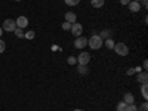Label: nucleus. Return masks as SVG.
I'll return each instance as SVG.
<instances>
[{
    "mask_svg": "<svg viewBox=\"0 0 148 111\" xmlns=\"http://www.w3.org/2000/svg\"><path fill=\"white\" fill-rule=\"evenodd\" d=\"M104 45H105V47H107V49H113V47H114V45H116V43H114V42H113V39H107V40H105V43H104Z\"/></svg>",
    "mask_w": 148,
    "mask_h": 111,
    "instance_id": "nucleus-14",
    "label": "nucleus"
},
{
    "mask_svg": "<svg viewBox=\"0 0 148 111\" xmlns=\"http://www.w3.org/2000/svg\"><path fill=\"white\" fill-rule=\"evenodd\" d=\"M141 95L144 96V99H148V84L147 83H142L141 86Z\"/></svg>",
    "mask_w": 148,
    "mask_h": 111,
    "instance_id": "nucleus-12",
    "label": "nucleus"
},
{
    "mask_svg": "<svg viewBox=\"0 0 148 111\" xmlns=\"http://www.w3.org/2000/svg\"><path fill=\"white\" fill-rule=\"evenodd\" d=\"M136 80H138L141 84H142V83H147V80H148V74H147V71H141V73H138Z\"/></svg>",
    "mask_w": 148,
    "mask_h": 111,
    "instance_id": "nucleus-10",
    "label": "nucleus"
},
{
    "mask_svg": "<svg viewBox=\"0 0 148 111\" xmlns=\"http://www.w3.org/2000/svg\"><path fill=\"white\" fill-rule=\"evenodd\" d=\"M62 30H64V31H68V30H71V24L65 21V22L62 24Z\"/></svg>",
    "mask_w": 148,
    "mask_h": 111,
    "instance_id": "nucleus-23",
    "label": "nucleus"
},
{
    "mask_svg": "<svg viewBox=\"0 0 148 111\" xmlns=\"http://www.w3.org/2000/svg\"><path fill=\"white\" fill-rule=\"evenodd\" d=\"M133 2H139V3H141V0H133Z\"/></svg>",
    "mask_w": 148,
    "mask_h": 111,
    "instance_id": "nucleus-32",
    "label": "nucleus"
},
{
    "mask_svg": "<svg viewBox=\"0 0 148 111\" xmlns=\"http://www.w3.org/2000/svg\"><path fill=\"white\" fill-rule=\"evenodd\" d=\"M79 73H80V74H88V67H86V65H80Z\"/></svg>",
    "mask_w": 148,
    "mask_h": 111,
    "instance_id": "nucleus-24",
    "label": "nucleus"
},
{
    "mask_svg": "<svg viewBox=\"0 0 148 111\" xmlns=\"http://www.w3.org/2000/svg\"><path fill=\"white\" fill-rule=\"evenodd\" d=\"M104 45V40L101 39L99 36H90V39H88V46L92 49V51H98V49H101V46Z\"/></svg>",
    "mask_w": 148,
    "mask_h": 111,
    "instance_id": "nucleus-1",
    "label": "nucleus"
},
{
    "mask_svg": "<svg viewBox=\"0 0 148 111\" xmlns=\"http://www.w3.org/2000/svg\"><path fill=\"white\" fill-rule=\"evenodd\" d=\"M14 33H15L16 37H19V39H24V31H22V28H18V27H16Z\"/></svg>",
    "mask_w": 148,
    "mask_h": 111,
    "instance_id": "nucleus-17",
    "label": "nucleus"
},
{
    "mask_svg": "<svg viewBox=\"0 0 148 111\" xmlns=\"http://www.w3.org/2000/svg\"><path fill=\"white\" fill-rule=\"evenodd\" d=\"M99 37H101V39H110V31H108V30H104V31L99 34Z\"/></svg>",
    "mask_w": 148,
    "mask_h": 111,
    "instance_id": "nucleus-21",
    "label": "nucleus"
},
{
    "mask_svg": "<svg viewBox=\"0 0 148 111\" xmlns=\"http://www.w3.org/2000/svg\"><path fill=\"white\" fill-rule=\"evenodd\" d=\"M5 49H6V43H5L2 39H0V53H3Z\"/></svg>",
    "mask_w": 148,
    "mask_h": 111,
    "instance_id": "nucleus-25",
    "label": "nucleus"
},
{
    "mask_svg": "<svg viewBox=\"0 0 148 111\" xmlns=\"http://www.w3.org/2000/svg\"><path fill=\"white\" fill-rule=\"evenodd\" d=\"M74 111H83V110H80V108H77V110H74Z\"/></svg>",
    "mask_w": 148,
    "mask_h": 111,
    "instance_id": "nucleus-31",
    "label": "nucleus"
},
{
    "mask_svg": "<svg viewBox=\"0 0 148 111\" xmlns=\"http://www.w3.org/2000/svg\"><path fill=\"white\" fill-rule=\"evenodd\" d=\"M15 24H16V27L18 28H25L27 25H28V19H27V16H18L16 19H15Z\"/></svg>",
    "mask_w": 148,
    "mask_h": 111,
    "instance_id": "nucleus-7",
    "label": "nucleus"
},
{
    "mask_svg": "<svg viewBox=\"0 0 148 111\" xmlns=\"http://www.w3.org/2000/svg\"><path fill=\"white\" fill-rule=\"evenodd\" d=\"M67 62H68L70 65H76V64H77V58H76V56H68Z\"/></svg>",
    "mask_w": 148,
    "mask_h": 111,
    "instance_id": "nucleus-19",
    "label": "nucleus"
},
{
    "mask_svg": "<svg viewBox=\"0 0 148 111\" xmlns=\"http://www.w3.org/2000/svg\"><path fill=\"white\" fill-rule=\"evenodd\" d=\"M2 34H3V28L0 27V37H2Z\"/></svg>",
    "mask_w": 148,
    "mask_h": 111,
    "instance_id": "nucleus-30",
    "label": "nucleus"
},
{
    "mask_svg": "<svg viewBox=\"0 0 148 111\" xmlns=\"http://www.w3.org/2000/svg\"><path fill=\"white\" fill-rule=\"evenodd\" d=\"M3 31H8V33H14L15 28H16V24L14 19H5L3 21V25H2Z\"/></svg>",
    "mask_w": 148,
    "mask_h": 111,
    "instance_id": "nucleus-3",
    "label": "nucleus"
},
{
    "mask_svg": "<svg viewBox=\"0 0 148 111\" xmlns=\"http://www.w3.org/2000/svg\"><path fill=\"white\" fill-rule=\"evenodd\" d=\"M34 36H36V33H34V31H28V33H24V37H25V39H28V40L34 39Z\"/></svg>",
    "mask_w": 148,
    "mask_h": 111,
    "instance_id": "nucleus-20",
    "label": "nucleus"
},
{
    "mask_svg": "<svg viewBox=\"0 0 148 111\" xmlns=\"http://www.w3.org/2000/svg\"><path fill=\"white\" fill-rule=\"evenodd\" d=\"M126 105H127L126 102L120 101V102L117 104V108H116V110H117V111H125V110H126Z\"/></svg>",
    "mask_w": 148,
    "mask_h": 111,
    "instance_id": "nucleus-15",
    "label": "nucleus"
},
{
    "mask_svg": "<svg viewBox=\"0 0 148 111\" xmlns=\"http://www.w3.org/2000/svg\"><path fill=\"white\" fill-rule=\"evenodd\" d=\"M130 2H132V0H120V3H121L123 6H127Z\"/></svg>",
    "mask_w": 148,
    "mask_h": 111,
    "instance_id": "nucleus-27",
    "label": "nucleus"
},
{
    "mask_svg": "<svg viewBox=\"0 0 148 111\" xmlns=\"http://www.w3.org/2000/svg\"><path fill=\"white\" fill-rule=\"evenodd\" d=\"M113 49L116 51V53H117L119 56H126V55L129 53V47H127V45H125V43H116Z\"/></svg>",
    "mask_w": 148,
    "mask_h": 111,
    "instance_id": "nucleus-2",
    "label": "nucleus"
},
{
    "mask_svg": "<svg viewBox=\"0 0 148 111\" xmlns=\"http://www.w3.org/2000/svg\"><path fill=\"white\" fill-rule=\"evenodd\" d=\"M70 31L76 37H80L82 33H83V25H82V24H79V22H74V24H71V30Z\"/></svg>",
    "mask_w": 148,
    "mask_h": 111,
    "instance_id": "nucleus-6",
    "label": "nucleus"
},
{
    "mask_svg": "<svg viewBox=\"0 0 148 111\" xmlns=\"http://www.w3.org/2000/svg\"><path fill=\"white\" fill-rule=\"evenodd\" d=\"M65 21L70 22V24L77 22V15L74 14V12H67V14H65Z\"/></svg>",
    "mask_w": 148,
    "mask_h": 111,
    "instance_id": "nucleus-9",
    "label": "nucleus"
},
{
    "mask_svg": "<svg viewBox=\"0 0 148 111\" xmlns=\"http://www.w3.org/2000/svg\"><path fill=\"white\" fill-rule=\"evenodd\" d=\"M65 2V5H68V6H77L79 3H80V0H64Z\"/></svg>",
    "mask_w": 148,
    "mask_h": 111,
    "instance_id": "nucleus-16",
    "label": "nucleus"
},
{
    "mask_svg": "<svg viewBox=\"0 0 148 111\" xmlns=\"http://www.w3.org/2000/svg\"><path fill=\"white\" fill-rule=\"evenodd\" d=\"M84 46H88V39L83 37V36L76 37V40H74V47L76 49H83Z\"/></svg>",
    "mask_w": 148,
    "mask_h": 111,
    "instance_id": "nucleus-5",
    "label": "nucleus"
},
{
    "mask_svg": "<svg viewBox=\"0 0 148 111\" xmlns=\"http://www.w3.org/2000/svg\"><path fill=\"white\" fill-rule=\"evenodd\" d=\"M90 3H92V6L93 8H102L104 6V3H105V0H90Z\"/></svg>",
    "mask_w": 148,
    "mask_h": 111,
    "instance_id": "nucleus-13",
    "label": "nucleus"
},
{
    "mask_svg": "<svg viewBox=\"0 0 148 111\" xmlns=\"http://www.w3.org/2000/svg\"><path fill=\"white\" fill-rule=\"evenodd\" d=\"M77 62L80 65H88L90 62V55L88 52H82L79 56H77Z\"/></svg>",
    "mask_w": 148,
    "mask_h": 111,
    "instance_id": "nucleus-4",
    "label": "nucleus"
},
{
    "mask_svg": "<svg viewBox=\"0 0 148 111\" xmlns=\"http://www.w3.org/2000/svg\"><path fill=\"white\" fill-rule=\"evenodd\" d=\"M133 68H135V73H141V71H142L141 67H133Z\"/></svg>",
    "mask_w": 148,
    "mask_h": 111,
    "instance_id": "nucleus-28",
    "label": "nucleus"
},
{
    "mask_svg": "<svg viewBox=\"0 0 148 111\" xmlns=\"http://www.w3.org/2000/svg\"><path fill=\"white\" fill-rule=\"evenodd\" d=\"M125 111H138V107L135 105V104H127Z\"/></svg>",
    "mask_w": 148,
    "mask_h": 111,
    "instance_id": "nucleus-18",
    "label": "nucleus"
},
{
    "mask_svg": "<svg viewBox=\"0 0 148 111\" xmlns=\"http://www.w3.org/2000/svg\"><path fill=\"white\" fill-rule=\"evenodd\" d=\"M126 74H127V76H133V74H135V68H129L126 71Z\"/></svg>",
    "mask_w": 148,
    "mask_h": 111,
    "instance_id": "nucleus-26",
    "label": "nucleus"
},
{
    "mask_svg": "<svg viewBox=\"0 0 148 111\" xmlns=\"http://www.w3.org/2000/svg\"><path fill=\"white\" fill-rule=\"evenodd\" d=\"M127 8H129L130 12H139L141 10V3L139 2H133V0H132V2L127 5Z\"/></svg>",
    "mask_w": 148,
    "mask_h": 111,
    "instance_id": "nucleus-8",
    "label": "nucleus"
},
{
    "mask_svg": "<svg viewBox=\"0 0 148 111\" xmlns=\"http://www.w3.org/2000/svg\"><path fill=\"white\" fill-rule=\"evenodd\" d=\"M142 67H144V68H147V67H148V61H144V64H142Z\"/></svg>",
    "mask_w": 148,
    "mask_h": 111,
    "instance_id": "nucleus-29",
    "label": "nucleus"
},
{
    "mask_svg": "<svg viewBox=\"0 0 148 111\" xmlns=\"http://www.w3.org/2000/svg\"><path fill=\"white\" fill-rule=\"evenodd\" d=\"M138 111H148V102L145 101V102H142L141 104V107L138 108Z\"/></svg>",
    "mask_w": 148,
    "mask_h": 111,
    "instance_id": "nucleus-22",
    "label": "nucleus"
},
{
    "mask_svg": "<svg viewBox=\"0 0 148 111\" xmlns=\"http://www.w3.org/2000/svg\"><path fill=\"white\" fill-rule=\"evenodd\" d=\"M123 102H126V104H133V102H135V96H133L130 92L125 93V96H123Z\"/></svg>",
    "mask_w": 148,
    "mask_h": 111,
    "instance_id": "nucleus-11",
    "label": "nucleus"
},
{
    "mask_svg": "<svg viewBox=\"0 0 148 111\" xmlns=\"http://www.w3.org/2000/svg\"><path fill=\"white\" fill-rule=\"evenodd\" d=\"M15 2H21V0H15Z\"/></svg>",
    "mask_w": 148,
    "mask_h": 111,
    "instance_id": "nucleus-33",
    "label": "nucleus"
}]
</instances>
